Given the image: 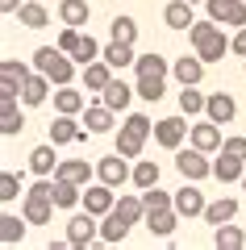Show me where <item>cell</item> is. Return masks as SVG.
I'll return each mask as SVG.
<instances>
[{"mask_svg":"<svg viewBox=\"0 0 246 250\" xmlns=\"http://www.w3.org/2000/svg\"><path fill=\"white\" fill-rule=\"evenodd\" d=\"M142 200H146V213H150V208H171V205H176V192H158V184H155V188L142 192Z\"/></svg>","mask_w":246,"mask_h":250,"instance_id":"cell-43","label":"cell"},{"mask_svg":"<svg viewBox=\"0 0 246 250\" xmlns=\"http://www.w3.org/2000/svg\"><path fill=\"white\" fill-rule=\"evenodd\" d=\"M84 134H88V129H79L75 113H59V117L50 121V142H54V146H71V142H79Z\"/></svg>","mask_w":246,"mask_h":250,"instance_id":"cell-14","label":"cell"},{"mask_svg":"<svg viewBox=\"0 0 246 250\" xmlns=\"http://www.w3.org/2000/svg\"><path fill=\"white\" fill-rule=\"evenodd\" d=\"M130 229H134V221H125L117 208L100 217V242H105V246H117V242H125V238H130Z\"/></svg>","mask_w":246,"mask_h":250,"instance_id":"cell-16","label":"cell"},{"mask_svg":"<svg viewBox=\"0 0 246 250\" xmlns=\"http://www.w3.org/2000/svg\"><path fill=\"white\" fill-rule=\"evenodd\" d=\"M29 80V67L21 59H4L0 62V96H21V83Z\"/></svg>","mask_w":246,"mask_h":250,"instance_id":"cell-11","label":"cell"},{"mask_svg":"<svg viewBox=\"0 0 246 250\" xmlns=\"http://www.w3.org/2000/svg\"><path fill=\"white\" fill-rule=\"evenodd\" d=\"M34 71L50 75L54 88H63V83L75 80V59H71L67 50H59V46H38L34 50Z\"/></svg>","mask_w":246,"mask_h":250,"instance_id":"cell-3","label":"cell"},{"mask_svg":"<svg viewBox=\"0 0 246 250\" xmlns=\"http://www.w3.org/2000/svg\"><path fill=\"white\" fill-rule=\"evenodd\" d=\"M113 208L125 217V221H134V225H138V221H146V200H142V196H134V192H125V196L117 200Z\"/></svg>","mask_w":246,"mask_h":250,"instance_id":"cell-37","label":"cell"},{"mask_svg":"<svg viewBox=\"0 0 246 250\" xmlns=\"http://www.w3.org/2000/svg\"><path fill=\"white\" fill-rule=\"evenodd\" d=\"M192 4H201V0H192Z\"/></svg>","mask_w":246,"mask_h":250,"instance_id":"cell-51","label":"cell"},{"mask_svg":"<svg viewBox=\"0 0 246 250\" xmlns=\"http://www.w3.org/2000/svg\"><path fill=\"white\" fill-rule=\"evenodd\" d=\"M134 92H138L142 100H163V92H167V75H138Z\"/></svg>","mask_w":246,"mask_h":250,"instance_id":"cell-36","label":"cell"},{"mask_svg":"<svg viewBox=\"0 0 246 250\" xmlns=\"http://www.w3.org/2000/svg\"><path fill=\"white\" fill-rule=\"evenodd\" d=\"M54 179L50 175H38V184L25 192V200H21V213H25V221L29 225H50V217H54Z\"/></svg>","mask_w":246,"mask_h":250,"instance_id":"cell-1","label":"cell"},{"mask_svg":"<svg viewBox=\"0 0 246 250\" xmlns=\"http://www.w3.org/2000/svg\"><path fill=\"white\" fill-rule=\"evenodd\" d=\"M242 75H246V59H242Z\"/></svg>","mask_w":246,"mask_h":250,"instance_id":"cell-49","label":"cell"},{"mask_svg":"<svg viewBox=\"0 0 246 250\" xmlns=\"http://www.w3.org/2000/svg\"><path fill=\"white\" fill-rule=\"evenodd\" d=\"M176 171H179L184 179H196V184H201V179H209V175H213L209 150H201V146H192V150H179V154H176Z\"/></svg>","mask_w":246,"mask_h":250,"instance_id":"cell-6","label":"cell"},{"mask_svg":"<svg viewBox=\"0 0 246 250\" xmlns=\"http://www.w3.org/2000/svg\"><path fill=\"white\" fill-rule=\"evenodd\" d=\"M113 205H117V196H113V188H109L105 179H96V184L84 188V208H88V213L105 217V213H113Z\"/></svg>","mask_w":246,"mask_h":250,"instance_id":"cell-12","label":"cell"},{"mask_svg":"<svg viewBox=\"0 0 246 250\" xmlns=\"http://www.w3.org/2000/svg\"><path fill=\"white\" fill-rule=\"evenodd\" d=\"M59 21L63 25H88V0H59Z\"/></svg>","mask_w":246,"mask_h":250,"instance_id":"cell-34","label":"cell"},{"mask_svg":"<svg viewBox=\"0 0 246 250\" xmlns=\"http://www.w3.org/2000/svg\"><path fill=\"white\" fill-rule=\"evenodd\" d=\"M29 171L34 175H54L59 171V154H54V142H42L29 150Z\"/></svg>","mask_w":246,"mask_h":250,"instance_id":"cell-24","label":"cell"},{"mask_svg":"<svg viewBox=\"0 0 246 250\" xmlns=\"http://www.w3.org/2000/svg\"><path fill=\"white\" fill-rule=\"evenodd\" d=\"M242 175H246V159L221 150V159L213 163V179H221V184H242Z\"/></svg>","mask_w":246,"mask_h":250,"instance_id":"cell-21","label":"cell"},{"mask_svg":"<svg viewBox=\"0 0 246 250\" xmlns=\"http://www.w3.org/2000/svg\"><path fill=\"white\" fill-rule=\"evenodd\" d=\"M204 208H209L204 192L196 188V179H188V184L176 192V213H179V217H204Z\"/></svg>","mask_w":246,"mask_h":250,"instance_id":"cell-10","label":"cell"},{"mask_svg":"<svg viewBox=\"0 0 246 250\" xmlns=\"http://www.w3.org/2000/svg\"><path fill=\"white\" fill-rule=\"evenodd\" d=\"M242 192H246V175H242Z\"/></svg>","mask_w":246,"mask_h":250,"instance_id":"cell-50","label":"cell"},{"mask_svg":"<svg viewBox=\"0 0 246 250\" xmlns=\"http://www.w3.org/2000/svg\"><path fill=\"white\" fill-rule=\"evenodd\" d=\"M21 9V0H0V13H17Z\"/></svg>","mask_w":246,"mask_h":250,"instance_id":"cell-48","label":"cell"},{"mask_svg":"<svg viewBox=\"0 0 246 250\" xmlns=\"http://www.w3.org/2000/svg\"><path fill=\"white\" fill-rule=\"evenodd\" d=\"M50 75H42V71H29V80L21 83V104H29V108H38V104H46V96H50Z\"/></svg>","mask_w":246,"mask_h":250,"instance_id":"cell-15","label":"cell"},{"mask_svg":"<svg viewBox=\"0 0 246 250\" xmlns=\"http://www.w3.org/2000/svg\"><path fill=\"white\" fill-rule=\"evenodd\" d=\"M138 192H146V188H155L158 184V163L155 159H138L134 163V179H130Z\"/></svg>","mask_w":246,"mask_h":250,"instance_id":"cell-35","label":"cell"},{"mask_svg":"<svg viewBox=\"0 0 246 250\" xmlns=\"http://www.w3.org/2000/svg\"><path fill=\"white\" fill-rule=\"evenodd\" d=\"M67 246L71 250H88V246H100V217L96 213H75L67 221Z\"/></svg>","mask_w":246,"mask_h":250,"instance_id":"cell-5","label":"cell"},{"mask_svg":"<svg viewBox=\"0 0 246 250\" xmlns=\"http://www.w3.org/2000/svg\"><path fill=\"white\" fill-rule=\"evenodd\" d=\"M21 96H0V129H4V138L21 134Z\"/></svg>","mask_w":246,"mask_h":250,"instance_id":"cell-23","label":"cell"},{"mask_svg":"<svg viewBox=\"0 0 246 250\" xmlns=\"http://www.w3.org/2000/svg\"><path fill=\"white\" fill-rule=\"evenodd\" d=\"M188 134H192V125H188L184 117H163V121H155V142L163 146V150H179Z\"/></svg>","mask_w":246,"mask_h":250,"instance_id":"cell-7","label":"cell"},{"mask_svg":"<svg viewBox=\"0 0 246 250\" xmlns=\"http://www.w3.org/2000/svg\"><path fill=\"white\" fill-rule=\"evenodd\" d=\"M221 150H225V154H238V159H246V138H225V142H221Z\"/></svg>","mask_w":246,"mask_h":250,"instance_id":"cell-46","label":"cell"},{"mask_svg":"<svg viewBox=\"0 0 246 250\" xmlns=\"http://www.w3.org/2000/svg\"><path fill=\"white\" fill-rule=\"evenodd\" d=\"M229 46H234V54H242V59H246V25L238 29L234 38H229Z\"/></svg>","mask_w":246,"mask_h":250,"instance_id":"cell-47","label":"cell"},{"mask_svg":"<svg viewBox=\"0 0 246 250\" xmlns=\"http://www.w3.org/2000/svg\"><path fill=\"white\" fill-rule=\"evenodd\" d=\"M113 117H117V113L105 104V100L84 108V125H88V134H109V129H113Z\"/></svg>","mask_w":246,"mask_h":250,"instance_id":"cell-25","label":"cell"},{"mask_svg":"<svg viewBox=\"0 0 246 250\" xmlns=\"http://www.w3.org/2000/svg\"><path fill=\"white\" fill-rule=\"evenodd\" d=\"M150 134H155V121H150L146 113H130L125 125L117 129V150H121L125 159H138V154L146 150V138Z\"/></svg>","mask_w":246,"mask_h":250,"instance_id":"cell-4","label":"cell"},{"mask_svg":"<svg viewBox=\"0 0 246 250\" xmlns=\"http://www.w3.org/2000/svg\"><path fill=\"white\" fill-rule=\"evenodd\" d=\"M113 71H117V67H113V62L105 59V54H100L96 62H88V67H84V92H105L109 83L117 80Z\"/></svg>","mask_w":246,"mask_h":250,"instance_id":"cell-13","label":"cell"},{"mask_svg":"<svg viewBox=\"0 0 246 250\" xmlns=\"http://www.w3.org/2000/svg\"><path fill=\"white\" fill-rule=\"evenodd\" d=\"M17 21L25 29H46V25H50V13H46L42 0H25V4L17 9Z\"/></svg>","mask_w":246,"mask_h":250,"instance_id":"cell-28","label":"cell"},{"mask_svg":"<svg viewBox=\"0 0 246 250\" xmlns=\"http://www.w3.org/2000/svg\"><path fill=\"white\" fill-rule=\"evenodd\" d=\"M163 21H167V29H192V0H171L167 9H163Z\"/></svg>","mask_w":246,"mask_h":250,"instance_id":"cell-27","label":"cell"},{"mask_svg":"<svg viewBox=\"0 0 246 250\" xmlns=\"http://www.w3.org/2000/svg\"><path fill=\"white\" fill-rule=\"evenodd\" d=\"M234 217H238V200H234V196H217L209 208H204V221H209L213 229L225 225V221H234Z\"/></svg>","mask_w":246,"mask_h":250,"instance_id":"cell-29","label":"cell"},{"mask_svg":"<svg viewBox=\"0 0 246 250\" xmlns=\"http://www.w3.org/2000/svg\"><path fill=\"white\" fill-rule=\"evenodd\" d=\"M25 225H29L25 213H21V217L17 213H4V217H0V242H4V246H17V242L25 238Z\"/></svg>","mask_w":246,"mask_h":250,"instance_id":"cell-33","label":"cell"},{"mask_svg":"<svg viewBox=\"0 0 246 250\" xmlns=\"http://www.w3.org/2000/svg\"><path fill=\"white\" fill-rule=\"evenodd\" d=\"M188 138H192V146H201V150H209V154L221 150V142H225V138H221V125L209 121V117H204V121H196Z\"/></svg>","mask_w":246,"mask_h":250,"instance_id":"cell-19","label":"cell"},{"mask_svg":"<svg viewBox=\"0 0 246 250\" xmlns=\"http://www.w3.org/2000/svg\"><path fill=\"white\" fill-rule=\"evenodd\" d=\"M100 54H105V46H100V42H96L92 34H84V38H79V46H75V54H71V59H75L79 67H88V62H96Z\"/></svg>","mask_w":246,"mask_h":250,"instance_id":"cell-41","label":"cell"},{"mask_svg":"<svg viewBox=\"0 0 246 250\" xmlns=\"http://www.w3.org/2000/svg\"><path fill=\"white\" fill-rule=\"evenodd\" d=\"M59 179H71V184H92V175H96V167H92L88 159H59V171H54Z\"/></svg>","mask_w":246,"mask_h":250,"instance_id":"cell-22","label":"cell"},{"mask_svg":"<svg viewBox=\"0 0 246 250\" xmlns=\"http://www.w3.org/2000/svg\"><path fill=\"white\" fill-rule=\"evenodd\" d=\"M105 4H109V0H105Z\"/></svg>","mask_w":246,"mask_h":250,"instance_id":"cell-52","label":"cell"},{"mask_svg":"<svg viewBox=\"0 0 246 250\" xmlns=\"http://www.w3.org/2000/svg\"><path fill=\"white\" fill-rule=\"evenodd\" d=\"M188 38H192V46H196V54H201L204 62H221V54H229L234 46H229V38L221 34V25L217 21H192V29H188Z\"/></svg>","mask_w":246,"mask_h":250,"instance_id":"cell-2","label":"cell"},{"mask_svg":"<svg viewBox=\"0 0 246 250\" xmlns=\"http://www.w3.org/2000/svg\"><path fill=\"white\" fill-rule=\"evenodd\" d=\"M134 96H138V92H134V88H130V83H125V80H113V83H109L105 92H100V100H105V104L113 108V113H125Z\"/></svg>","mask_w":246,"mask_h":250,"instance_id":"cell-26","label":"cell"},{"mask_svg":"<svg viewBox=\"0 0 246 250\" xmlns=\"http://www.w3.org/2000/svg\"><path fill=\"white\" fill-rule=\"evenodd\" d=\"M54 205H59V208L84 205V184H71V179H59V175H54Z\"/></svg>","mask_w":246,"mask_h":250,"instance_id":"cell-31","label":"cell"},{"mask_svg":"<svg viewBox=\"0 0 246 250\" xmlns=\"http://www.w3.org/2000/svg\"><path fill=\"white\" fill-rule=\"evenodd\" d=\"M79 29L75 25H63V34H59V50H67V54H75V46H79Z\"/></svg>","mask_w":246,"mask_h":250,"instance_id":"cell-45","label":"cell"},{"mask_svg":"<svg viewBox=\"0 0 246 250\" xmlns=\"http://www.w3.org/2000/svg\"><path fill=\"white\" fill-rule=\"evenodd\" d=\"M96 179H105L109 188H121L125 179H134V167H130V159H125L121 150H117V154H105V159L96 163Z\"/></svg>","mask_w":246,"mask_h":250,"instance_id":"cell-9","label":"cell"},{"mask_svg":"<svg viewBox=\"0 0 246 250\" xmlns=\"http://www.w3.org/2000/svg\"><path fill=\"white\" fill-rule=\"evenodd\" d=\"M54 108H59V113H84V108H88V96H84V92H75L71 88V83H63L59 92H54Z\"/></svg>","mask_w":246,"mask_h":250,"instance_id":"cell-32","label":"cell"},{"mask_svg":"<svg viewBox=\"0 0 246 250\" xmlns=\"http://www.w3.org/2000/svg\"><path fill=\"white\" fill-rule=\"evenodd\" d=\"M134 71H138V75H167L171 62L163 59V54L150 50V54H138V59H134Z\"/></svg>","mask_w":246,"mask_h":250,"instance_id":"cell-39","label":"cell"},{"mask_svg":"<svg viewBox=\"0 0 246 250\" xmlns=\"http://www.w3.org/2000/svg\"><path fill=\"white\" fill-rule=\"evenodd\" d=\"M204 117H209V121H217V125H229V121L238 117V100L229 96V92H213L209 104H204Z\"/></svg>","mask_w":246,"mask_h":250,"instance_id":"cell-17","label":"cell"},{"mask_svg":"<svg viewBox=\"0 0 246 250\" xmlns=\"http://www.w3.org/2000/svg\"><path fill=\"white\" fill-rule=\"evenodd\" d=\"M17 196H21V179L13 175V171H4V175H0V200L9 205V200H17Z\"/></svg>","mask_w":246,"mask_h":250,"instance_id":"cell-44","label":"cell"},{"mask_svg":"<svg viewBox=\"0 0 246 250\" xmlns=\"http://www.w3.org/2000/svg\"><path fill=\"white\" fill-rule=\"evenodd\" d=\"M213 246L217 250H242L246 246V229L242 225H217V229H213Z\"/></svg>","mask_w":246,"mask_h":250,"instance_id":"cell-30","label":"cell"},{"mask_svg":"<svg viewBox=\"0 0 246 250\" xmlns=\"http://www.w3.org/2000/svg\"><path fill=\"white\" fill-rule=\"evenodd\" d=\"M204 67H209V62H204L201 54H192V59L184 54V59L171 62V75L179 80V88H188V83H201V80H204Z\"/></svg>","mask_w":246,"mask_h":250,"instance_id":"cell-18","label":"cell"},{"mask_svg":"<svg viewBox=\"0 0 246 250\" xmlns=\"http://www.w3.org/2000/svg\"><path fill=\"white\" fill-rule=\"evenodd\" d=\"M204 9L217 25H234V29L246 25V0H204Z\"/></svg>","mask_w":246,"mask_h":250,"instance_id":"cell-8","label":"cell"},{"mask_svg":"<svg viewBox=\"0 0 246 250\" xmlns=\"http://www.w3.org/2000/svg\"><path fill=\"white\" fill-rule=\"evenodd\" d=\"M109 38H117V42H138V21L134 17H113L109 21Z\"/></svg>","mask_w":246,"mask_h":250,"instance_id":"cell-42","label":"cell"},{"mask_svg":"<svg viewBox=\"0 0 246 250\" xmlns=\"http://www.w3.org/2000/svg\"><path fill=\"white\" fill-rule=\"evenodd\" d=\"M204 104H209V96H201V92H196V83H188V88L179 92V113H184V117H201Z\"/></svg>","mask_w":246,"mask_h":250,"instance_id":"cell-40","label":"cell"},{"mask_svg":"<svg viewBox=\"0 0 246 250\" xmlns=\"http://www.w3.org/2000/svg\"><path fill=\"white\" fill-rule=\"evenodd\" d=\"M176 225H179L176 205H171V208H150V213H146V229L155 233V238H171V233H176Z\"/></svg>","mask_w":246,"mask_h":250,"instance_id":"cell-20","label":"cell"},{"mask_svg":"<svg viewBox=\"0 0 246 250\" xmlns=\"http://www.w3.org/2000/svg\"><path fill=\"white\" fill-rule=\"evenodd\" d=\"M105 59L121 71V67H134V59H138V54H134V42H117V38H113V42L105 46Z\"/></svg>","mask_w":246,"mask_h":250,"instance_id":"cell-38","label":"cell"}]
</instances>
